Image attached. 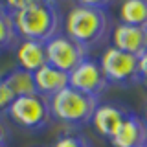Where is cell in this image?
Returning a JSON list of instances; mask_svg holds the SVG:
<instances>
[{
  "label": "cell",
  "instance_id": "6da1fadb",
  "mask_svg": "<svg viewBox=\"0 0 147 147\" xmlns=\"http://www.w3.org/2000/svg\"><path fill=\"white\" fill-rule=\"evenodd\" d=\"M6 7L11 11L22 40L48 42L61 33L63 15L55 0H9Z\"/></svg>",
  "mask_w": 147,
  "mask_h": 147
},
{
  "label": "cell",
  "instance_id": "7a4b0ae2",
  "mask_svg": "<svg viewBox=\"0 0 147 147\" xmlns=\"http://www.w3.org/2000/svg\"><path fill=\"white\" fill-rule=\"evenodd\" d=\"M109 6L110 2L92 0L74 4L64 18V35L81 44L86 52L101 46L112 33Z\"/></svg>",
  "mask_w": 147,
  "mask_h": 147
},
{
  "label": "cell",
  "instance_id": "3957f363",
  "mask_svg": "<svg viewBox=\"0 0 147 147\" xmlns=\"http://www.w3.org/2000/svg\"><path fill=\"white\" fill-rule=\"evenodd\" d=\"M98 105L99 99L83 94L72 86L63 88L50 99L52 116L68 127H83L86 123H92V116Z\"/></svg>",
  "mask_w": 147,
  "mask_h": 147
},
{
  "label": "cell",
  "instance_id": "277c9868",
  "mask_svg": "<svg viewBox=\"0 0 147 147\" xmlns=\"http://www.w3.org/2000/svg\"><path fill=\"white\" fill-rule=\"evenodd\" d=\"M7 114L15 123L30 131H42L50 125L53 118L52 109H50V99L39 94L15 98L7 109Z\"/></svg>",
  "mask_w": 147,
  "mask_h": 147
},
{
  "label": "cell",
  "instance_id": "5b68a950",
  "mask_svg": "<svg viewBox=\"0 0 147 147\" xmlns=\"http://www.w3.org/2000/svg\"><path fill=\"white\" fill-rule=\"evenodd\" d=\"M99 66L109 83L129 86V85H134V83L142 81L138 57L127 52H121V50L114 48V46H109L101 53Z\"/></svg>",
  "mask_w": 147,
  "mask_h": 147
},
{
  "label": "cell",
  "instance_id": "8992f818",
  "mask_svg": "<svg viewBox=\"0 0 147 147\" xmlns=\"http://www.w3.org/2000/svg\"><path fill=\"white\" fill-rule=\"evenodd\" d=\"M46 57H48V64L70 74L88 57V52L70 37L59 33L46 42Z\"/></svg>",
  "mask_w": 147,
  "mask_h": 147
},
{
  "label": "cell",
  "instance_id": "52a82bcc",
  "mask_svg": "<svg viewBox=\"0 0 147 147\" xmlns=\"http://www.w3.org/2000/svg\"><path fill=\"white\" fill-rule=\"evenodd\" d=\"M68 81H70L72 88L79 90L86 96H92L96 99H99L101 94L110 85L99 66V61L90 59V57H86L76 70H72L68 74Z\"/></svg>",
  "mask_w": 147,
  "mask_h": 147
},
{
  "label": "cell",
  "instance_id": "ba28073f",
  "mask_svg": "<svg viewBox=\"0 0 147 147\" xmlns=\"http://www.w3.org/2000/svg\"><path fill=\"white\" fill-rule=\"evenodd\" d=\"M110 40H112L114 48L127 52L131 55H136V57H140L147 52V30H144V28L119 22L118 26L112 28Z\"/></svg>",
  "mask_w": 147,
  "mask_h": 147
},
{
  "label": "cell",
  "instance_id": "9c48e42d",
  "mask_svg": "<svg viewBox=\"0 0 147 147\" xmlns=\"http://www.w3.org/2000/svg\"><path fill=\"white\" fill-rule=\"evenodd\" d=\"M129 110L121 105H114V103H101L98 105L94 116H92V125L99 132L101 136L112 140L116 136V132L119 131L121 123L125 121Z\"/></svg>",
  "mask_w": 147,
  "mask_h": 147
},
{
  "label": "cell",
  "instance_id": "30bf717a",
  "mask_svg": "<svg viewBox=\"0 0 147 147\" xmlns=\"http://www.w3.org/2000/svg\"><path fill=\"white\" fill-rule=\"evenodd\" d=\"M112 147H142L147 144V125L140 116L129 110L116 136L110 140Z\"/></svg>",
  "mask_w": 147,
  "mask_h": 147
},
{
  "label": "cell",
  "instance_id": "8fae6325",
  "mask_svg": "<svg viewBox=\"0 0 147 147\" xmlns=\"http://www.w3.org/2000/svg\"><path fill=\"white\" fill-rule=\"evenodd\" d=\"M33 77H35L37 94L46 98V99H52L53 96L59 94L63 88L70 86L68 74L52 66V64H44L42 68H39V70L33 74Z\"/></svg>",
  "mask_w": 147,
  "mask_h": 147
},
{
  "label": "cell",
  "instance_id": "7c38bea8",
  "mask_svg": "<svg viewBox=\"0 0 147 147\" xmlns=\"http://www.w3.org/2000/svg\"><path fill=\"white\" fill-rule=\"evenodd\" d=\"M17 63L20 68L35 74L39 68L48 64L46 42H39V40H20V44L17 48Z\"/></svg>",
  "mask_w": 147,
  "mask_h": 147
},
{
  "label": "cell",
  "instance_id": "4fadbf2b",
  "mask_svg": "<svg viewBox=\"0 0 147 147\" xmlns=\"http://www.w3.org/2000/svg\"><path fill=\"white\" fill-rule=\"evenodd\" d=\"M4 83L9 86V90L13 92L15 98H22V96H33L37 94L35 88V77L31 72L24 70V68L17 66L13 70H9L6 76L2 77Z\"/></svg>",
  "mask_w": 147,
  "mask_h": 147
},
{
  "label": "cell",
  "instance_id": "5bb4252c",
  "mask_svg": "<svg viewBox=\"0 0 147 147\" xmlns=\"http://www.w3.org/2000/svg\"><path fill=\"white\" fill-rule=\"evenodd\" d=\"M119 22L147 30V0H125L119 7Z\"/></svg>",
  "mask_w": 147,
  "mask_h": 147
},
{
  "label": "cell",
  "instance_id": "9a60e30c",
  "mask_svg": "<svg viewBox=\"0 0 147 147\" xmlns=\"http://www.w3.org/2000/svg\"><path fill=\"white\" fill-rule=\"evenodd\" d=\"M18 40V31L15 28L11 11L6 7V2H0V52L9 50Z\"/></svg>",
  "mask_w": 147,
  "mask_h": 147
},
{
  "label": "cell",
  "instance_id": "2e32d148",
  "mask_svg": "<svg viewBox=\"0 0 147 147\" xmlns=\"http://www.w3.org/2000/svg\"><path fill=\"white\" fill-rule=\"evenodd\" d=\"M52 147H92V144L83 134H63L55 140Z\"/></svg>",
  "mask_w": 147,
  "mask_h": 147
},
{
  "label": "cell",
  "instance_id": "e0dca14e",
  "mask_svg": "<svg viewBox=\"0 0 147 147\" xmlns=\"http://www.w3.org/2000/svg\"><path fill=\"white\" fill-rule=\"evenodd\" d=\"M13 99H15L13 92L9 90V86L4 83L2 77H0V112H2V110L7 112V109H9V105L13 103Z\"/></svg>",
  "mask_w": 147,
  "mask_h": 147
},
{
  "label": "cell",
  "instance_id": "ac0fdd59",
  "mask_svg": "<svg viewBox=\"0 0 147 147\" xmlns=\"http://www.w3.org/2000/svg\"><path fill=\"white\" fill-rule=\"evenodd\" d=\"M138 64H140V76H142V81H144L147 77V52L138 57Z\"/></svg>",
  "mask_w": 147,
  "mask_h": 147
},
{
  "label": "cell",
  "instance_id": "d6986e66",
  "mask_svg": "<svg viewBox=\"0 0 147 147\" xmlns=\"http://www.w3.org/2000/svg\"><path fill=\"white\" fill-rule=\"evenodd\" d=\"M6 142H7V131L4 127V123L0 121V147H6Z\"/></svg>",
  "mask_w": 147,
  "mask_h": 147
},
{
  "label": "cell",
  "instance_id": "ffe728a7",
  "mask_svg": "<svg viewBox=\"0 0 147 147\" xmlns=\"http://www.w3.org/2000/svg\"><path fill=\"white\" fill-rule=\"evenodd\" d=\"M142 119H144L145 125H147V103H145V109H144V116H142Z\"/></svg>",
  "mask_w": 147,
  "mask_h": 147
},
{
  "label": "cell",
  "instance_id": "44dd1931",
  "mask_svg": "<svg viewBox=\"0 0 147 147\" xmlns=\"http://www.w3.org/2000/svg\"><path fill=\"white\" fill-rule=\"evenodd\" d=\"M144 83H145V86H147V77H145V79H144Z\"/></svg>",
  "mask_w": 147,
  "mask_h": 147
},
{
  "label": "cell",
  "instance_id": "7402d4cb",
  "mask_svg": "<svg viewBox=\"0 0 147 147\" xmlns=\"http://www.w3.org/2000/svg\"><path fill=\"white\" fill-rule=\"evenodd\" d=\"M142 147H147V144H145V145H142Z\"/></svg>",
  "mask_w": 147,
  "mask_h": 147
}]
</instances>
